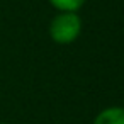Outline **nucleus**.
Returning a JSON list of instances; mask_svg holds the SVG:
<instances>
[{"mask_svg":"<svg viewBox=\"0 0 124 124\" xmlns=\"http://www.w3.org/2000/svg\"><path fill=\"white\" fill-rule=\"evenodd\" d=\"M58 12H78L87 0H48Z\"/></svg>","mask_w":124,"mask_h":124,"instance_id":"3","label":"nucleus"},{"mask_svg":"<svg viewBox=\"0 0 124 124\" xmlns=\"http://www.w3.org/2000/svg\"><path fill=\"white\" fill-rule=\"evenodd\" d=\"M82 34V17L78 12H58L49 22V38L56 44H71Z\"/></svg>","mask_w":124,"mask_h":124,"instance_id":"1","label":"nucleus"},{"mask_svg":"<svg viewBox=\"0 0 124 124\" xmlns=\"http://www.w3.org/2000/svg\"><path fill=\"white\" fill-rule=\"evenodd\" d=\"M92 124H124V105H110L102 109Z\"/></svg>","mask_w":124,"mask_h":124,"instance_id":"2","label":"nucleus"},{"mask_svg":"<svg viewBox=\"0 0 124 124\" xmlns=\"http://www.w3.org/2000/svg\"><path fill=\"white\" fill-rule=\"evenodd\" d=\"M0 124H10V122H0Z\"/></svg>","mask_w":124,"mask_h":124,"instance_id":"4","label":"nucleus"}]
</instances>
